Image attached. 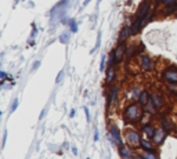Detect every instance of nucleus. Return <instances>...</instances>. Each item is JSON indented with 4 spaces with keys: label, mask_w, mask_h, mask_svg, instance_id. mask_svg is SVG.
<instances>
[{
    "label": "nucleus",
    "mask_w": 177,
    "mask_h": 159,
    "mask_svg": "<svg viewBox=\"0 0 177 159\" xmlns=\"http://www.w3.org/2000/svg\"><path fill=\"white\" fill-rule=\"evenodd\" d=\"M126 51H127V55H129V57H132V55H134V54H136V53H137V51H138V50H137V49H136V47H133V46H130V47H129V49H126Z\"/></svg>",
    "instance_id": "b1692460"
},
{
    "label": "nucleus",
    "mask_w": 177,
    "mask_h": 159,
    "mask_svg": "<svg viewBox=\"0 0 177 159\" xmlns=\"http://www.w3.org/2000/svg\"><path fill=\"white\" fill-rule=\"evenodd\" d=\"M162 78L165 79L166 82L172 84H176L177 83V68L176 67H169L162 72Z\"/></svg>",
    "instance_id": "39448f33"
},
{
    "label": "nucleus",
    "mask_w": 177,
    "mask_h": 159,
    "mask_svg": "<svg viewBox=\"0 0 177 159\" xmlns=\"http://www.w3.org/2000/svg\"><path fill=\"white\" fill-rule=\"evenodd\" d=\"M141 91H143V90H141L140 87H134V89H133V90L130 91L129 97H130V98H134V100H138V97H140Z\"/></svg>",
    "instance_id": "a211bd4d"
},
{
    "label": "nucleus",
    "mask_w": 177,
    "mask_h": 159,
    "mask_svg": "<svg viewBox=\"0 0 177 159\" xmlns=\"http://www.w3.org/2000/svg\"><path fill=\"white\" fill-rule=\"evenodd\" d=\"M94 141H98V130L94 131Z\"/></svg>",
    "instance_id": "72a5a7b5"
},
{
    "label": "nucleus",
    "mask_w": 177,
    "mask_h": 159,
    "mask_svg": "<svg viewBox=\"0 0 177 159\" xmlns=\"http://www.w3.org/2000/svg\"><path fill=\"white\" fill-rule=\"evenodd\" d=\"M100 43H101V32H98V35H97V45H96V47H94V49H93V51H91V53H94V51H96V50H97V47L100 46Z\"/></svg>",
    "instance_id": "a878e982"
},
{
    "label": "nucleus",
    "mask_w": 177,
    "mask_h": 159,
    "mask_svg": "<svg viewBox=\"0 0 177 159\" xmlns=\"http://www.w3.org/2000/svg\"><path fill=\"white\" fill-rule=\"evenodd\" d=\"M68 25H69V29L72 33H75V32H78V25H76V21L75 19H69V22H68Z\"/></svg>",
    "instance_id": "412c9836"
},
{
    "label": "nucleus",
    "mask_w": 177,
    "mask_h": 159,
    "mask_svg": "<svg viewBox=\"0 0 177 159\" xmlns=\"http://www.w3.org/2000/svg\"><path fill=\"white\" fill-rule=\"evenodd\" d=\"M46 114H47V108H44V110L42 111V114H40V118H39V120H43V118L46 116Z\"/></svg>",
    "instance_id": "473e14b6"
},
{
    "label": "nucleus",
    "mask_w": 177,
    "mask_h": 159,
    "mask_svg": "<svg viewBox=\"0 0 177 159\" xmlns=\"http://www.w3.org/2000/svg\"><path fill=\"white\" fill-rule=\"evenodd\" d=\"M6 138H7V131H4V136H3V147L6 145Z\"/></svg>",
    "instance_id": "f704fd0d"
},
{
    "label": "nucleus",
    "mask_w": 177,
    "mask_h": 159,
    "mask_svg": "<svg viewBox=\"0 0 177 159\" xmlns=\"http://www.w3.org/2000/svg\"><path fill=\"white\" fill-rule=\"evenodd\" d=\"M72 152H73V155H78V149H76L75 147H73V148H72Z\"/></svg>",
    "instance_id": "e433bc0d"
},
{
    "label": "nucleus",
    "mask_w": 177,
    "mask_h": 159,
    "mask_svg": "<svg viewBox=\"0 0 177 159\" xmlns=\"http://www.w3.org/2000/svg\"><path fill=\"white\" fill-rule=\"evenodd\" d=\"M108 138H110L111 143L116 144L118 148H119V147H122V145H125V144H123V141H122V136H120L119 129H118L115 125H111L110 126V134H108Z\"/></svg>",
    "instance_id": "20e7f679"
},
{
    "label": "nucleus",
    "mask_w": 177,
    "mask_h": 159,
    "mask_svg": "<svg viewBox=\"0 0 177 159\" xmlns=\"http://www.w3.org/2000/svg\"><path fill=\"white\" fill-rule=\"evenodd\" d=\"M162 4L165 6H173V4H177V0H159Z\"/></svg>",
    "instance_id": "393cba45"
},
{
    "label": "nucleus",
    "mask_w": 177,
    "mask_h": 159,
    "mask_svg": "<svg viewBox=\"0 0 177 159\" xmlns=\"http://www.w3.org/2000/svg\"><path fill=\"white\" fill-rule=\"evenodd\" d=\"M144 111H147V112H149V114H155L156 112V108H155V105L152 104V101H149L148 104H147V107L144 108Z\"/></svg>",
    "instance_id": "4be33fe9"
},
{
    "label": "nucleus",
    "mask_w": 177,
    "mask_h": 159,
    "mask_svg": "<svg viewBox=\"0 0 177 159\" xmlns=\"http://www.w3.org/2000/svg\"><path fill=\"white\" fill-rule=\"evenodd\" d=\"M87 159H90V158H87Z\"/></svg>",
    "instance_id": "58836bf2"
},
{
    "label": "nucleus",
    "mask_w": 177,
    "mask_h": 159,
    "mask_svg": "<svg viewBox=\"0 0 177 159\" xmlns=\"http://www.w3.org/2000/svg\"><path fill=\"white\" fill-rule=\"evenodd\" d=\"M69 116H71V118H73V116H75V110H72V111H71V112H69Z\"/></svg>",
    "instance_id": "c9c22d12"
},
{
    "label": "nucleus",
    "mask_w": 177,
    "mask_h": 159,
    "mask_svg": "<svg viewBox=\"0 0 177 159\" xmlns=\"http://www.w3.org/2000/svg\"><path fill=\"white\" fill-rule=\"evenodd\" d=\"M132 26H125V28L120 31L119 33V39H118V43H119V46H122L123 43L126 42V40L129 39V37L132 36Z\"/></svg>",
    "instance_id": "9d476101"
},
{
    "label": "nucleus",
    "mask_w": 177,
    "mask_h": 159,
    "mask_svg": "<svg viewBox=\"0 0 177 159\" xmlns=\"http://www.w3.org/2000/svg\"><path fill=\"white\" fill-rule=\"evenodd\" d=\"M151 101H152V104L155 105L156 110H161V108L163 107V100L161 98V96H159L158 93H152L151 94Z\"/></svg>",
    "instance_id": "2eb2a0df"
},
{
    "label": "nucleus",
    "mask_w": 177,
    "mask_h": 159,
    "mask_svg": "<svg viewBox=\"0 0 177 159\" xmlns=\"http://www.w3.org/2000/svg\"><path fill=\"white\" fill-rule=\"evenodd\" d=\"M118 93H119V87L116 84H112L110 93L107 94V107L110 108L111 105L116 104V100H118Z\"/></svg>",
    "instance_id": "423d86ee"
},
{
    "label": "nucleus",
    "mask_w": 177,
    "mask_h": 159,
    "mask_svg": "<svg viewBox=\"0 0 177 159\" xmlns=\"http://www.w3.org/2000/svg\"><path fill=\"white\" fill-rule=\"evenodd\" d=\"M100 71H101V72H104V71H105V57H102V60H101V64H100Z\"/></svg>",
    "instance_id": "c85d7f7f"
},
{
    "label": "nucleus",
    "mask_w": 177,
    "mask_h": 159,
    "mask_svg": "<svg viewBox=\"0 0 177 159\" xmlns=\"http://www.w3.org/2000/svg\"><path fill=\"white\" fill-rule=\"evenodd\" d=\"M39 67H40V61H36V62L32 65V71H36L37 68H39Z\"/></svg>",
    "instance_id": "2f4dec72"
},
{
    "label": "nucleus",
    "mask_w": 177,
    "mask_h": 159,
    "mask_svg": "<svg viewBox=\"0 0 177 159\" xmlns=\"http://www.w3.org/2000/svg\"><path fill=\"white\" fill-rule=\"evenodd\" d=\"M140 157L143 158V159H159V158L155 155V152H147V151H144L143 154L140 155Z\"/></svg>",
    "instance_id": "aec40b11"
},
{
    "label": "nucleus",
    "mask_w": 177,
    "mask_h": 159,
    "mask_svg": "<svg viewBox=\"0 0 177 159\" xmlns=\"http://www.w3.org/2000/svg\"><path fill=\"white\" fill-rule=\"evenodd\" d=\"M112 54H114L115 65H116V64H120V62H122V60H123V57H125V54H126V47L123 46V45L122 46L118 45V47L114 50V53H112Z\"/></svg>",
    "instance_id": "1a4fd4ad"
},
{
    "label": "nucleus",
    "mask_w": 177,
    "mask_h": 159,
    "mask_svg": "<svg viewBox=\"0 0 177 159\" xmlns=\"http://www.w3.org/2000/svg\"><path fill=\"white\" fill-rule=\"evenodd\" d=\"M141 116H143V110H141V105L138 102L137 104L133 102V104L126 105L125 110H123V118L129 123L138 122V120H141Z\"/></svg>",
    "instance_id": "f257e3e1"
},
{
    "label": "nucleus",
    "mask_w": 177,
    "mask_h": 159,
    "mask_svg": "<svg viewBox=\"0 0 177 159\" xmlns=\"http://www.w3.org/2000/svg\"><path fill=\"white\" fill-rule=\"evenodd\" d=\"M102 2V0H98V4H100V3H101Z\"/></svg>",
    "instance_id": "4c0bfd02"
},
{
    "label": "nucleus",
    "mask_w": 177,
    "mask_h": 159,
    "mask_svg": "<svg viewBox=\"0 0 177 159\" xmlns=\"http://www.w3.org/2000/svg\"><path fill=\"white\" fill-rule=\"evenodd\" d=\"M119 155H120V158L122 159H134V154L130 151V148L129 147H126V145H122V147H119Z\"/></svg>",
    "instance_id": "ddd939ff"
},
{
    "label": "nucleus",
    "mask_w": 177,
    "mask_h": 159,
    "mask_svg": "<svg viewBox=\"0 0 177 159\" xmlns=\"http://www.w3.org/2000/svg\"><path fill=\"white\" fill-rule=\"evenodd\" d=\"M125 140H126V143H127L130 147H138V145L141 144V137H140V134H138L137 130H133V129H129V130H126V133H125Z\"/></svg>",
    "instance_id": "7ed1b4c3"
},
{
    "label": "nucleus",
    "mask_w": 177,
    "mask_h": 159,
    "mask_svg": "<svg viewBox=\"0 0 177 159\" xmlns=\"http://www.w3.org/2000/svg\"><path fill=\"white\" fill-rule=\"evenodd\" d=\"M161 123H162V127H163V130L166 131V133H169V131H172V129H173V126H172V123H170V120L167 119V118H162L161 119Z\"/></svg>",
    "instance_id": "f3484780"
},
{
    "label": "nucleus",
    "mask_w": 177,
    "mask_h": 159,
    "mask_svg": "<svg viewBox=\"0 0 177 159\" xmlns=\"http://www.w3.org/2000/svg\"><path fill=\"white\" fill-rule=\"evenodd\" d=\"M17 108H18V98H14L13 104H11V107H10V114L15 112V110H17Z\"/></svg>",
    "instance_id": "5701e85b"
},
{
    "label": "nucleus",
    "mask_w": 177,
    "mask_h": 159,
    "mask_svg": "<svg viewBox=\"0 0 177 159\" xmlns=\"http://www.w3.org/2000/svg\"><path fill=\"white\" fill-rule=\"evenodd\" d=\"M68 4H69V0H61L57 6L53 7V10L50 11V15H51V24L54 22V19H63L65 17Z\"/></svg>",
    "instance_id": "f03ea898"
},
{
    "label": "nucleus",
    "mask_w": 177,
    "mask_h": 159,
    "mask_svg": "<svg viewBox=\"0 0 177 159\" xmlns=\"http://www.w3.org/2000/svg\"><path fill=\"white\" fill-rule=\"evenodd\" d=\"M83 110H84V114H86V119H87V122H90L91 118H90V112H88V108H87V107H84Z\"/></svg>",
    "instance_id": "7c9ffc66"
},
{
    "label": "nucleus",
    "mask_w": 177,
    "mask_h": 159,
    "mask_svg": "<svg viewBox=\"0 0 177 159\" xmlns=\"http://www.w3.org/2000/svg\"><path fill=\"white\" fill-rule=\"evenodd\" d=\"M115 68L114 67H108V69H107V73H105V82L107 83H111L112 80L115 79Z\"/></svg>",
    "instance_id": "dca6fc26"
},
{
    "label": "nucleus",
    "mask_w": 177,
    "mask_h": 159,
    "mask_svg": "<svg viewBox=\"0 0 177 159\" xmlns=\"http://www.w3.org/2000/svg\"><path fill=\"white\" fill-rule=\"evenodd\" d=\"M152 140H149V138H141V144H140V147L144 149V151H147V152H154L155 151V148H154V144L151 143Z\"/></svg>",
    "instance_id": "4468645a"
},
{
    "label": "nucleus",
    "mask_w": 177,
    "mask_h": 159,
    "mask_svg": "<svg viewBox=\"0 0 177 159\" xmlns=\"http://www.w3.org/2000/svg\"><path fill=\"white\" fill-rule=\"evenodd\" d=\"M0 78H2V84H4V80L7 79V73H6L4 71H2V72H0Z\"/></svg>",
    "instance_id": "cd10ccee"
},
{
    "label": "nucleus",
    "mask_w": 177,
    "mask_h": 159,
    "mask_svg": "<svg viewBox=\"0 0 177 159\" xmlns=\"http://www.w3.org/2000/svg\"><path fill=\"white\" fill-rule=\"evenodd\" d=\"M64 73H65V72H64V71H61V72L60 73H58V76H57V78H55V83H60V82L61 80H63V78H64Z\"/></svg>",
    "instance_id": "bb28decb"
},
{
    "label": "nucleus",
    "mask_w": 177,
    "mask_h": 159,
    "mask_svg": "<svg viewBox=\"0 0 177 159\" xmlns=\"http://www.w3.org/2000/svg\"><path fill=\"white\" fill-rule=\"evenodd\" d=\"M166 137H167V133L163 130V127H156V133L154 138H152V143L155 145H162L165 143V140H166Z\"/></svg>",
    "instance_id": "0eeeda50"
},
{
    "label": "nucleus",
    "mask_w": 177,
    "mask_h": 159,
    "mask_svg": "<svg viewBox=\"0 0 177 159\" xmlns=\"http://www.w3.org/2000/svg\"><path fill=\"white\" fill-rule=\"evenodd\" d=\"M140 64H141V67H143V69L147 71V72L154 71V62H152V60L147 54H141L140 55Z\"/></svg>",
    "instance_id": "6e6552de"
},
{
    "label": "nucleus",
    "mask_w": 177,
    "mask_h": 159,
    "mask_svg": "<svg viewBox=\"0 0 177 159\" xmlns=\"http://www.w3.org/2000/svg\"><path fill=\"white\" fill-rule=\"evenodd\" d=\"M69 37H71V32H63V33L60 35V42L63 43V45H67V43L69 42Z\"/></svg>",
    "instance_id": "6ab92c4d"
},
{
    "label": "nucleus",
    "mask_w": 177,
    "mask_h": 159,
    "mask_svg": "<svg viewBox=\"0 0 177 159\" xmlns=\"http://www.w3.org/2000/svg\"><path fill=\"white\" fill-rule=\"evenodd\" d=\"M143 131H144V134H145L147 138L152 140L154 136H155V133H156V127H155V126H152L151 123H145L144 127H143Z\"/></svg>",
    "instance_id": "f8f14e48"
},
{
    "label": "nucleus",
    "mask_w": 177,
    "mask_h": 159,
    "mask_svg": "<svg viewBox=\"0 0 177 159\" xmlns=\"http://www.w3.org/2000/svg\"><path fill=\"white\" fill-rule=\"evenodd\" d=\"M137 101H138V104H140L141 107L145 108L147 104H148V102L151 101V94H149L147 90H143V91H141V94H140V97H138Z\"/></svg>",
    "instance_id": "9b49d317"
},
{
    "label": "nucleus",
    "mask_w": 177,
    "mask_h": 159,
    "mask_svg": "<svg viewBox=\"0 0 177 159\" xmlns=\"http://www.w3.org/2000/svg\"><path fill=\"white\" fill-rule=\"evenodd\" d=\"M32 29H33V31H32V33H31V37H35L37 33V29H36V25H35V24H32Z\"/></svg>",
    "instance_id": "c756f323"
}]
</instances>
